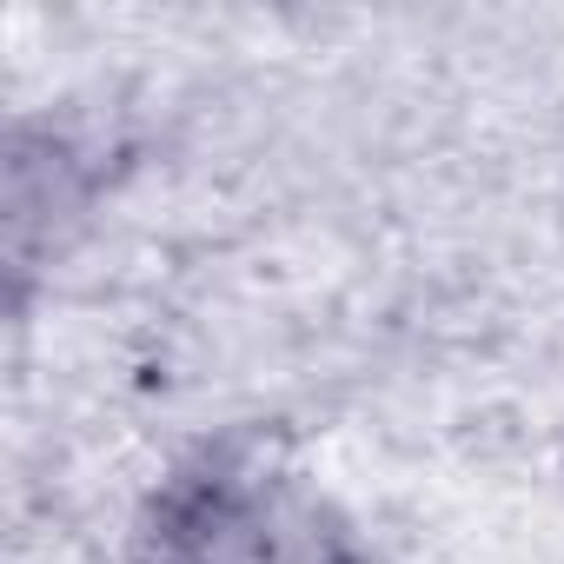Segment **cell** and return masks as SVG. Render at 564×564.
Returning a JSON list of instances; mask_svg holds the SVG:
<instances>
[{"mask_svg":"<svg viewBox=\"0 0 564 564\" xmlns=\"http://www.w3.org/2000/svg\"><path fill=\"white\" fill-rule=\"evenodd\" d=\"M127 564H366V538L293 458L259 438H219L153 485Z\"/></svg>","mask_w":564,"mask_h":564,"instance_id":"obj_1","label":"cell"},{"mask_svg":"<svg viewBox=\"0 0 564 564\" xmlns=\"http://www.w3.org/2000/svg\"><path fill=\"white\" fill-rule=\"evenodd\" d=\"M107 199L100 147L67 133L61 120H14L8 133V279L14 306H28L34 272L67 259V246L94 226V206Z\"/></svg>","mask_w":564,"mask_h":564,"instance_id":"obj_2","label":"cell"}]
</instances>
